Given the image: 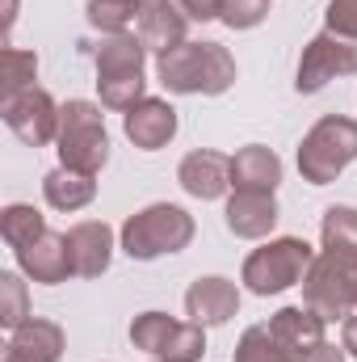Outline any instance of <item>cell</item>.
I'll use <instances>...</instances> for the list:
<instances>
[{
    "instance_id": "6da1fadb",
    "label": "cell",
    "mask_w": 357,
    "mask_h": 362,
    "mask_svg": "<svg viewBox=\"0 0 357 362\" xmlns=\"http://www.w3.org/2000/svg\"><path fill=\"white\" fill-rule=\"evenodd\" d=\"M156 81L177 97H223L236 85V55L223 42H181L156 59Z\"/></svg>"
},
{
    "instance_id": "7a4b0ae2",
    "label": "cell",
    "mask_w": 357,
    "mask_h": 362,
    "mask_svg": "<svg viewBox=\"0 0 357 362\" xmlns=\"http://www.w3.org/2000/svg\"><path fill=\"white\" fill-rule=\"evenodd\" d=\"M198 236L193 215L177 202H152L135 215H126L122 232H118V249L131 262H156V257H173L185 253Z\"/></svg>"
},
{
    "instance_id": "3957f363",
    "label": "cell",
    "mask_w": 357,
    "mask_h": 362,
    "mask_svg": "<svg viewBox=\"0 0 357 362\" xmlns=\"http://www.w3.org/2000/svg\"><path fill=\"white\" fill-rule=\"evenodd\" d=\"M105 105L101 101H85V97H68L59 105V165L97 177L109 165V131H105Z\"/></svg>"
},
{
    "instance_id": "277c9868",
    "label": "cell",
    "mask_w": 357,
    "mask_h": 362,
    "mask_svg": "<svg viewBox=\"0 0 357 362\" xmlns=\"http://www.w3.org/2000/svg\"><path fill=\"white\" fill-rule=\"evenodd\" d=\"M315 253H320V249H311L303 236H269V240H261V245L244 257L240 282H244L253 295H261V299L282 295V291H290V286H303V278L311 270Z\"/></svg>"
},
{
    "instance_id": "5b68a950",
    "label": "cell",
    "mask_w": 357,
    "mask_h": 362,
    "mask_svg": "<svg viewBox=\"0 0 357 362\" xmlns=\"http://www.w3.org/2000/svg\"><path fill=\"white\" fill-rule=\"evenodd\" d=\"M298 173L307 185H332L357 160V118L324 114L298 144Z\"/></svg>"
},
{
    "instance_id": "8992f818",
    "label": "cell",
    "mask_w": 357,
    "mask_h": 362,
    "mask_svg": "<svg viewBox=\"0 0 357 362\" xmlns=\"http://www.w3.org/2000/svg\"><path fill=\"white\" fill-rule=\"evenodd\" d=\"M303 303L315 316H324L328 325L353 316L357 312V266L320 249L315 262H311V270H307V278H303Z\"/></svg>"
},
{
    "instance_id": "52a82bcc",
    "label": "cell",
    "mask_w": 357,
    "mask_h": 362,
    "mask_svg": "<svg viewBox=\"0 0 357 362\" xmlns=\"http://www.w3.org/2000/svg\"><path fill=\"white\" fill-rule=\"evenodd\" d=\"M341 76H357V38H341L332 30H320L303 55H298V72H294V93L311 97V93L328 89Z\"/></svg>"
},
{
    "instance_id": "ba28073f",
    "label": "cell",
    "mask_w": 357,
    "mask_h": 362,
    "mask_svg": "<svg viewBox=\"0 0 357 362\" xmlns=\"http://www.w3.org/2000/svg\"><path fill=\"white\" fill-rule=\"evenodd\" d=\"M0 118L30 148H47V144L59 139V101L38 85L21 93H4L0 97Z\"/></svg>"
},
{
    "instance_id": "9c48e42d",
    "label": "cell",
    "mask_w": 357,
    "mask_h": 362,
    "mask_svg": "<svg viewBox=\"0 0 357 362\" xmlns=\"http://www.w3.org/2000/svg\"><path fill=\"white\" fill-rule=\"evenodd\" d=\"M282 219L277 194H257V189H231L223 202V223L240 240H269Z\"/></svg>"
},
{
    "instance_id": "30bf717a",
    "label": "cell",
    "mask_w": 357,
    "mask_h": 362,
    "mask_svg": "<svg viewBox=\"0 0 357 362\" xmlns=\"http://www.w3.org/2000/svg\"><path fill=\"white\" fill-rule=\"evenodd\" d=\"M240 312V286L223 274H202L185 291V316L202 329H219Z\"/></svg>"
},
{
    "instance_id": "8fae6325",
    "label": "cell",
    "mask_w": 357,
    "mask_h": 362,
    "mask_svg": "<svg viewBox=\"0 0 357 362\" xmlns=\"http://www.w3.org/2000/svg\"><path fill=\"white\" fill-rule=\"evenodd\" d=\"M177 181L189 198H198V202H219V198H227V189H231V156H223V152H214V148H193V152L181 156Z\"/></svg>"
},
{
    "instance_id": "7c38bea8",
    "label": "cell",
    "mask_w": 357,
    "mask_h": 362,
    "mask_svg": "<svg viewBox=\"0 0 357 362\" xmlns=\"http://www.w3.org/2000/svg\"><path fill=\"white\" fill-rule=\"evenodd\" d=\"M177 110H173V101H164V97H143L135 110H126L122 114V131H126V139L139 148V152H160V148H169L173 139H177Z\"/></svg>"
},
{
    "instance_id": "4fadbf2b",
    "label": "cell",
    "mask_w": 357,
    "mask_h": 362,
    "mask_svg": "<svg viewBox=\"0 0 357 362\" xmlns=\"http://www.w3.org/2000/svg\"><path fill=\"white\" fill-rule=\"evenodd\" d=\"M17 270L25 274L30 282H42V286H59V282L76 278L68 232H47L42 240H34L30 249H21L17 253Z\"/></svg>"
},
{
    "instance_id": "5bb4252c",
    "label": "cell",
    "mask_w": 357,
    "mask_h": 362,
    "mask_svg": "<svg viewBox=\"0 0 357 362\" xmlns=\"http://www.w3.org/2000/svg\"><path fill=\"white\" fill-rule=\"evenodd\" d=\"M68 245H72V266L76 278H101L114 262V228L105 219H80L68 228Z\"/></svg>"
},
{
    "instance_id": "9a60e30c",
    "label": "cell",
    "mask_w": 357,
    "mask_h": 362,
    "mask_svg": "<svg viewBox=\"0 0 357 362\" xmlns=\"http://www.w3.org/2000/svg\"><path fill=\"white\" fill-rule=\"evenodd\" d=\"M185 30H189V17L181 13L177 0H147L143 13H139V25H135V34L143 38V47H147L156 59L169 55L181 42H189Z\"/></svg>"
},
{
    "instance_id": "2e32d148",
    "label": "cell",
    "mask_w": 357,
    "mask_h": 362,
    "mask_svg": "<svg viewBox=\"0 0 357 362\" xmlns=\"http://www.w3.org/2000/svg\"><path fill=\"white\" fill-rule=\"evenodd\" d=\"M68 350V337L55 320H42V316H30L25 325H17L8 333V350L4 358L13 362H59Z\"/></svg>"
},
{
    "instance_id": "e0dca14e",
    "label": "cell",
    "mask_w": 357,
    "mask_h": 362,
    "mask_svg": "<svg viewBox=\"0 0 357 362\" xmlns=\"http://www.w3.org/2000/svg\"><path fill=\"white\" fill-rule=\"evenodd\" d=\"M282 185V156L265 144H244L231 156V189H257V194H277Z\"/></svg>"
},
{
    "instance_id": "ac0fdd59",
    "label": "cell",
    "mask_w": 357,
    "mask_h": 362,
    "mask_svg": "<svg viewBox=\"0 0 357 362\" xmlns=\"http://www.w3.org/2000/svg\"><path fill=\"white\" fill-rule=\"evenodd\" d=\"M269 333H273L282 346H290L294 354H307V350H315L320 341H328V320L315 316L307 303H290V308H282V312L269 316Z\"/></svg>"
},
{
    "instance_id": "d6986e66",
    "label": "cell",
    "mask_w": 357,
    "mask_h": 362,
    "mask_svg": "<svg viewBox=\"0 0 357 362\" xmlns=\"http://www.w3.org/2000/svg\"><path fill=\"white\" fill-rule=\"evenodd\" d=\"M42 198H47L51 211L76 215V211H85L92 198H97V177L76 173V169H68V165H55V169L42 177Z\"/></svg>"
},
{
    "instance_id": "ffe728a7",
    "label": "cell",
    "mask_w": 357,
    "mask_h": 362,
    "mask_svg": "<svg viewBox=\"0 0 357 362\" xmlns=\"http://www.w3.org/2000/svg\"><path fill=\"white\" fill-rule=\"evenodd\" d=\"M147 47L139 34H101L97 51H92V68L97 76H109V72H143L147 68Z\"/></svg>"
},
{
    "instance_id": "44dd1931",
    "label": "cell",
    "mask_w": 357,
    "mask_h": 362,
    "mask_svg": "<svg viewBox=\"0 0 357 362\" xmlns=\"http://www.w3.org/2000/svg\"><path fill=\"white\" fill-rule=\"evenodd\" d=\"M51 228H47V215L34 206V202H8L4 211H0V236H4V245L13 249V253H21V249H30L34 240H42Z\"/></svg>"
},
{
    "instance_id": "7402d4cb",
    "label": "cell",
    "mask_w": 357,
    "mask_h": 362,
    "mask_svg": "<svg viewBox=\"0 0 357 362\" xmlns=\"http://www.w3.org/2000/svg\"><path fill=\"white\" fill-rule=\"evenodd\" d=\"M320 249L357 266V206H328L320 219Z\"/></svg>"
},
{
    "instance_id": "603a6c76",
    "label": "cell",
    "mask_w": 357,
    "mask_h": 362,
    "mask_svg": "<svg viewBox=\"0 0 357 362\" xmlns=\"http://www.w3.org/2000/svg\"><path fill=\"white\" fill-rule=\"evenodd\" d=\"M97 97H101L105 110L126 114V110H135L147 97V72H109V76H97Z\"/></svg>"
},
{
    "instance_id": "cb8c5ba5",
    "label": "cell",
    "mask_w": 357,
    "mask_h": 362,
    "mask_svg": "<svg viewBox=\"0 0 357 362\" xmlns=\"http://www.w3.org/2000/svg\"><path fill=\"white\" fill-rule=\"evenodd\" d=\"M143 4L139 0H89L85 4V21L97 34H131V25H139Z\"/></svg>"
},
{
    "instance_id": "d4e9b609",
    "label": "cell",
    "mask_w": 357,
    "mask_h": 362,
    "mask_svg": "<svg viewBox=\"0 0 357 362\" xmlns=\"http://www.w3.org/2000/svg\"><path fill=\"white\" fill-rule=\"evenodd\" d=\"M181 320H173L169 312H139L135 320H131V346L135 350H143L147 358H160L164 354V346H169V337L177 333Z\"/></svg>"
},
{
    "instance_id": "484cf974",
    "label": "cell",
    "mask_w": 357,
    "mask_h": 362,
    "mask_svg": "<svg viewBox=\"0 0 357 362\" xmlns=\"http://www.w3.org/2000/svg\"><path fill=\"white\" fill-rule=\"evenodd\" d=\"M236 362H303V354H294L290 346H282L269 333V325H253L236 341Z\"/></svg>"
},
{
    "instance_id": "4316f807",
    "label": "cell",
    "mask_w": 357,
    "mask_h": 362,
    "mask_svg": "<svg viewBox=\"0 0 357 362\" xmlns=\"http://www.w3.org/2000/svg\"><path fill=\"white\" fill-rule=\"evenodd\" d=\"M25 320H30V286H25V274L4 270L0 274V325L13 333Z\"/></svg>"
},
{
    "instance_id": "83f0119b",
    "label": "cell",
    "mask_w": 357,
    "mask_h": 362,
    "mask_svg": "<svg viewBox=\"0 0 357 362\" xmlns=\"http://www.w3.org/2000/svg\"><path fill=\"white\" fill-rule=\"evenodd\" d=\"M202 358H206V329L193 325V320H181L177 333L164 346V354H160V362H202Z\"/></svg>"
},
{
    "instance_id": "f1b7e54d",
    "label": "cell",
    "mask_w": 357,
    "mask_h": 362,
    "mask_svg": "<svg viewBox=\"0 0 357 362\" xmlns=\"http://www.w3.org/2000/svg\"><path fill=\"white\" fill-rule=\"evenodd\" d=\"M34 81H38V55L25 51V47L4 42V93L34 89Z\"/></svg>"
},
{
    "instance_id": "f546056e",
    "label": "cell",
    "mask_w": 357,
    "mask_h": 362,
    "mask_svg": "<svg viewBox=\"0 0 357 362\" xmlns=\"http://www.w3.org/2000/svg\"><path fill=\"white\" fill-rule=\"evenodd\" d=\"M269 8H273V0H223L219 21L227 30H257L269 17Z\"/></svg>"
},
{
    "instance_id": "4dcf8cb0",
    "label": "cell",
    "mask_w": 357,
    "mask_h": 362,
    "mask_svg": "<svg viewBox=\"0 0 357 362\" xmlns=\"http://www.w3.org/2000/svg\"><path fill=\"white\" fill-rule=\"evenodd\" d=\"M324 30H332L341 38H357V0H328Z\"/></svg>"
},
{
    "instance_id": "1f68e13d",
    "label": "cell",
    "mask_w": 357,
    "mask_h": 362,
    "mask_svg": "<svg viewBox=\"0 0 357 362\" xmlns=\"http://www.w3.org/2000/svg\"><path fill=\"white\" fill-rule=\"evenodd\" d=\"M177 4L189 21H219L223 13V0H177Z\"/></svg>"
},
{
    "instance_id": "d6a6232c",
    "label": "cell",
    "mask_w": 357,
    "mask_h": 362,
    "mask_svg": "<svg viewBox=\"0 0 357 362\" xmlns=\"http://www.w3.org/2000/svg\"><path fill=\"white\" fill-rule=\"evenodd\" d=\"M349 354H345V346H332V341H320L315 350H307L303 354V362H345Z\"/></svg>"
},
{
    "instance_id": "836d02e7",
    "label": "cell",
    "mask_w": 357,
    "mask_h": 362,
    "mask_svg": "<svg viewBox=\"0 0 357 362\" xmlns=\"http://www.w3.org/2000/svg\"><path fill=\"white\" fill-rule=\"evenodd\" d=\"M341 346H345V354L357 362V312L341 320Z\"/></svg>"
},
{
    "instance_id": "e575fe53",
    "label": "cell",
    "mask_w": 357,
    "mask_h": 362,
    "mask_svg": "<svg viewBox=\"0 0 357 362\" xmlns=\"http://www.w3.org/2000/svg\"><path fill=\"white\" fill-rule=\"evenodd\" d=\"M13 21H17V0H8V13H4V25L13 30Z\"/></svg>"
},
{
    "instance_id": "d590c367",
    "label": "cell",
    "mask_w": 357,
    "mask_h": 362,
    "mask_svg": "<svg viewBox=\"0 0 357 362\" xmlns=\"http://www.w3.org/2000/svg\"><path fill=\"white\" fill-rule=\"evenodd\" d=\"M139 4H147V0H139Z\"/></svg>"
},
{
    "instance_id": "8d00e7d4",
    "label": "cell",
    "mask_w": 357,
    "mask_h": 362,
    "mask_svg": "<svg viewBox=\"0 0 357 362\" xmlns=\"http://www.w3.org/2000/svg\"><path fill=\"white\" fill-rule=\"evenodd\" d=\"M4 362H13V358H4Z\"/></svg>"
},
{
    "instance_id": "74e56055",
    "label": "cell",
    "mask_w": 357,
    "mask_h": 362,
    "mask_svg": "<svg viewBox=\"0 0 357 362\" xmlns=\"http://www.w3.org/2000/svg\"><path fill=\"white\" fill-rule=\"evenodd\" d=\"M152 362H160V358H152Z\"/></svg>"
}]
</instances>
